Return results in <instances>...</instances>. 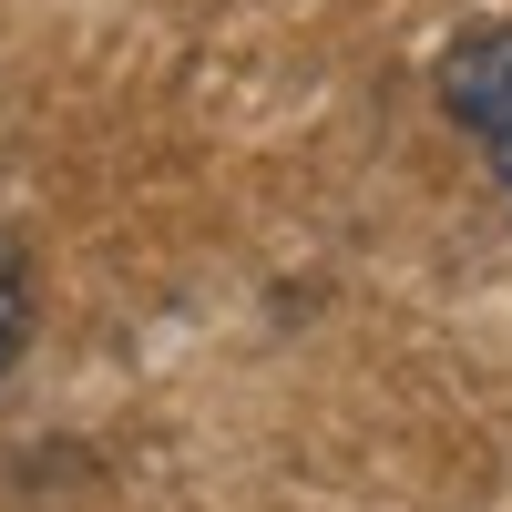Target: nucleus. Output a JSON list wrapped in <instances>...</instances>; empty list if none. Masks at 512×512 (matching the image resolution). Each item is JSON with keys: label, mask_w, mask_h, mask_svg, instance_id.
<instances>
[{"label": "nucleus", "mask_w": 512, "mask_h": 512, "mask_svg": "<svg viewBox=\"0 0 512 512\" xmlns=\"http://www.w3.org/2000/svg\"><path fill=\"white\" fill-rule=\"evenodd\" d=\"M431 93H441V113L461 123V134L482 144L492 185H502V205H512V21H472V31L441 52Z\"/></svg>", "instance_id": "obj_1"}, {"label": "nucleus", "mask_w": 512, "mask_h": 512, "mask_svg": "<svg viewBox=\"0 0 512 512\" xmlns=\"http://www.w3.org/2000/svg\"><path fill=\"white\" fill-rule=\"evenodd\" d=\"M21 328H31V308H21V267L0 256V379H11V359H21Z\"/></svg>", "instance_id": "obj_2"}]
</instances>
